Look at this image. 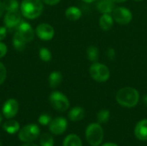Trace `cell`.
<instances>
[{
    "label": "cell",
    "mask_w": 147,
    "mask_h": 146,
    "mask_svg": "<svg viewBox=\"0 0 147 146\" xmlns=\"http://www.w3.org/2000/svg\"><path fill=\"white\" fill-rule=\"evenodd\" d=\"M90 75L96 82L104 83L109 80L110 77V71L108 66L103 64L95 62L90 66Z\"/></svg>",
    "instance_id": "4"
},
{
    "label": "cell",
    "mask_w": 147,
    "mask_h": 146,
    "mask_svg": "<svg viewBox=\"0 0 147 146\" xmlns=\"http://www.w3.org/2000/svg\"><path fill=\"white\" fill-rule=\"evenodd\" d=\"M86 56L88 59L91 62H97L99 59V51L98 48L95 46H90L86 49Z\"/></svg>",
    "instance_id": "21"
},
{
    "label": "cell",
    "mask_w": 147,
    "mask_h": 146,
    "mask_svg": "<svg viewBox=\"0 0 147 146\" xmlns=\"http://www.w3.org/2000/svg\"><path fill=\"white\" fill-rule=\"evenodd\" d=\"M2 121V115H1V114H0V122Z\"/></svg>",
    "instance_id": "40"
},
{
    "label": "cell",
    "mask_w": 147,
    "mask_h": 146,
    "mask_svg": "<svg viewBox=\"0 0 147 146\" xmlns=\"http://www.w3.org/2000/svg\"><path fill=\"white\" fill-rule=\"evenodd\" d=\"M106 54H107V57L109 60H114L115 59V56H116V53H115V50L112 47H109L107 52H106Z\"/></svg>",
    "instance_id": "29"
},
{
    "label": "cell",
    "mask_w": 147,
    "mask_h": 146,
    "mask_svg": "<svg viewBox=\"0 0 147 146\" xmlns=\"http://www.w3.org/2000/svg\"><path fill=\"white\" fill-rule=\"evenodd\" d=\"M99 25L103 31H109L114 26V18L111 14H102L99 19Z\"/></svg>",
    "instance_id": "15"
},
{
    "label": "cell",
    "mask_w": 147,
    "mask_h": 146,
    "mask_svg": "<svg viewBox=\"0 0 147 146\" xmlns=\"http://www.w3.org/2000/svg\"><path fill=\"white\" fill-rule=\"evenodd\" d=\"M96 8L102 14H111L114 10L115 3L112 0H96Z\"/></svg>",
    "instance_id": "14"
},
{
    "label": "cell",
    "mask_w": 147,
    "mask_h": 146,
    "mask_svg": "<svg viewBox=\"0 0 147 146\" xmlns=\"http://www.w3.org/2000/svg\"><path fill=\"white\" fill-rule=\"evenodd\" d=\"M22 146H38L37 145H34V144H32V143H27L26 145Z\"/></svg>",
    "instance_id": "37"
},
{
    "label": "cell",
    "mask_w": 147,
    "mask_h": 146,
    "mask_svg": "<svg viewBox=\"0 0 147 146\" xmlns=\"http://www.w3.org/2000/svg\"><path fill=\"white\" fill-rule=\"evenodd\" d=\"M65 17L71 21V22H75L78 21V19H80V17L82 16V11L79 8L76 7V6H70L65 9Z\"/></svg>",
    "instance_id": "16"
},
{
    "label": "cell",
    "mask_w": 147,
    "mask_h": 146,
    "mask_svg": "<svg viewBox=\"0 0 147 146\" xmlns=\"http://www.w3.org/2000/svg\"><path fill=\"white\" fill-rule=\"evenodd\" d=\"M40 128L35 124H29L22 128L18 133V138L22 142H32L39 137Z\"/></svg>",
    "instance_id": "6"
},
{
    "label": "cell",
    "mask_w": 147,
    "mask_h": 146,
    "mask_svg": "<svg viewBox=\"0 0 147 146\" xmlns=\"http://www.w3.org/2000/svg\"><path fill=\"white\" fill-rule=\"evenodd\" d=\"M84 2H85V3H92V2H94V1H96V0H83Z\"/></svg>",
    "instance_id": "38"
},
{
    "label": "cell",
    "mask_w": 147,
    "mask_h": 146,
    "mask_svg": "<svg viewBox=\"0 0 147 146\" xmlns=\"http://www.w3.org/2000/svg\"><path fill=\"white\" fill-rule=\"evenodd\" d=\"M63 80V77L62 74L59 71H53L49 75L48 77V82H49V85L51 88L54 89L57 88L62 82Z\"/></svg>",
    "instance_id": "18"
},
{
    "label": "cell",
    "mask_w": 147,
    "mask_h": 146,
    "mask_svg": "<svg viewBox=\"0 0 147 146\" xmlns=\"http://www.w3.org/2000/svg\"><path fill=\"white\" fill-rule=\"evenodd\" d=\"M42 2L48 5H55L57 3H59L60 2V0H42Z\"/></svg>",
    "instance_id": "32"
},
{
    "label": "cell",
    "mask_w": 147,
    "mask_h": 146,
    "mask_svg": "<svg viewBox=\"0 0 147 146\" xmlns=\"http://www.w3.org/2000/svg\"><path fill=\"white\" fill-rule=\"evenodd\" d=\"M21 14L28 19L39 17L43 11L42 0H23L21 3Z\"/></svg>",
    "instance_id": "2"
},
{
    "label": "cell",
    "mask_w": 147,
    "mask_h": 146,
    "mask_svg": "<svg viewBox=\"0 0 147 146\" xmlns=\"http://www.w3.org/2000/svg\"><path fill=\"white\" fill-rule=\"evenodd\" d=\"M4 10H5V9H4L3 3V2H0V17L3 15V14Z\"/></svg>",
    "instance_id": "33"
},
{
    "label": "cell",
    "mask_w": 147,
    "mask_h": 146,
    "mask_svg": "<svg viewBox=\"0 0 147 146\" xmlns=\"http://www.w3.org/2000/svg\"><path fill=\"white\" fill-rule=\"evenodd\" d=\"M26 42H24L22 39H20L17 35H14L13 37V46L15 47L16 50L17 51H22L25 48L26 46Z\"/></svg>",
    "instance_id": "25"
},
{
    "label": "cell",
    "mask_w": 147,
    "mask_h": 146,
    "mask_svg": "<svg viewBox=\"0 0 147 146\" xmlns=\"http://www.w3.org/2000/svg\"><path fill=\"white\" fill-rule=\"evenodd\" d=\"M7 76V71L5 66L0 62V85L5 81Z\"/></svg>",
    "instance_id": "28"
},
{
    "label": "cell",
    "mask_w": 147,
    "mask_h": 146,
    "mask_svg": "<svg viewBox=\"0 0 147 146\" xmlns=\"http://www.w3.org/2000/svg\"><path fill=\"white\" fill-rule=\"evenodd\" d=\"M15 34L26 43L32 41V40L34 39V30L30 24L26 22H21L19 23Z\"/></svg>",
    "instance_id": "8"
},
{
    "label": "cell",
    "mask_w": 147,
    "mask_h": 146,
    "mask_svg": "<svg viewBox=\"0 0 147 146\" xmlns=\"http://www.w3.org/2000/svg\"><path fill=\"white\" fill-rule=\"evenodd\" d=\"M40 146H53L54 141L53 137L48 133H43L40 139Z\"/></svg>",
    "instance_id": "24"
},
{
    "label": "cell",
    "mask_w": 147,
    "mask_h": 146,
    "mask_svg": "<svg viewBox=\"0 0 147 146\" xmlns=\"http://www.w3.org/2000/svg\"><path fill=\"white\" fill-rule=\"evenodd\" d=\"M49 100L52 107L59 112H65L69 108V100L64 94L60 92H53L49 96Z\"/></svg>",
    "instance_id": "5"
},
{
    "label": "cell",
    "mask_w": 147,
    "mask_h": 146,
    "mask_svg": "<svg viewBox=\"0 0 147 146\" xmlns=\"http://www.w3.org/2000/svg\"><path fill=\"white\" fill-rule=\"evenodd\" d=\"M39 56H40V59L45 62H48L52 59V53L51 52L46 48V47H42L40 48V52H39Z\"/></svg>",
    "instance_id": "26"
},
{
    "label": "cell",
    "mask_w": 147,
    "mask_h": 146,
    "mask_svg": "<svg viewBox=\"0 0 147 146\" xmlns=\"http://www.w3.org/2000/svg\"><path fill=\"white\" fill-rule=\"evenodd\" d=\"M19 110V104L15 99H9L3 106V114L6 119H11L16 115Z\"/></svg>",
    "instance_id": "11"
},
{
    "label": "cell",
    "mask_w": 147,
    "mask_h": 146,
    "mask_svg": "<svg viewBox=\"0 0 147 146\" xmlns=\"http://www.w3.org/2000/svg\"><path fill=\"white\" fill-rule=\"evenodd\" d=\"M111 14L114 21L121 25L128 24L133 19L132 12L125 7H116Z\"/></svg>",
    "instance_id": "7"
},
{
    "label": "cell",
    "mask_w": 147,
    "mask_h": 146,
    "mask_svg": "<svg viewBox=\"0 0 147 146\" xmlns=\"http://www.w3.org/2000/svg\"><path fill=\"white\" fill-rule=\"evenodd\" d=\"M6 37V28L0 27V41L3 40Z\"/></svg>",
    "instance_id": "31"
},
{
    "label": "cell",
    "mask_w": 147,
    "mask_h": 146,
    "mask_svg": "<svg viewBox=\"0 0 147 146\" xmlns=\"http://www.w3.org/2000/svg\"><path fill=\"white\" fill-rule=\"evenodd\" d=\"M102 146H118L116 145L115 144H113V143H108V144H105L104 145Z\"/></svg>",
    "instance_id": "35"
},
{
    "label": "cell",
    "mask_w": 147,
    "mask_h": 146,
    "mask_svg": "<svg viewBox=\"0 0 147 146\" xmlns=\"http://www.w3.org/2000/svg\"><path fill=\"white\" fill-rule=\"evenodd\" d=\"M63 146H83L80 138L76 134L68 135L63 143Z\"/></svg>",
    "instance_id": "19"
},
{
    "label": "cell",
    "mask_w": 147,
    "mask_h": 146,
    "mask_svg": "<svg viewBox=\"0 0 147 146\" xmlns=\"http://www.w3.org/2000/svg\"><path fill=\"white\" fill-rule=\"evenodd\" d=\"M103 130L102 126L97 123H93L88 126L85 136L89 144L92 146H98L103 139Z\"/></svg>",
    "instance_id": "3"
},
{
    "label": "cell",
    "mask_w": 147,
    "mask_h": 146,
    "mask_svg": "<svg viewBox=\"0 0 147 146\" xmlns=\"http://www.w3.org/2000/svg\"><path fill=\"white\" fill-rule=\"evenodd\" d=\"M117 102L125 108L135 107L140 100V94L137 89L132 87L122 88L116 93Z\"/></svg>",
    "instance_id": "1"
},
{
    "label": "cell",
    "mask_w": 147,
    "mask_h": 146,
    "mask_svg": "<svg viewBox=\"0 0 147 146\" xmlns=\"http://www.w3.org/2000/svg\"><path fill=\"white\" fill-rule=\"evenodd\" d=\"M67 128V121L63 117H57L50 122L49 129L54 135H60L65 132Z\"/></svg>",
    "instance_id": "10"
},
{
    "label": "cell",
    "mask_w": 147,
    "mask_h": 146,
    "mask_svg": "<svg viewBox=\"0 0 147 146\" xmlns=\"http://www.w3.org/2000/svg\"><path fill=\"white\" fill-rule=\"evenodd\" d=\"M36 35L42 40H50L54 36L53 28L47 23H40L36 28Z\"/></svg>",
    "instance_id": "9"
},
{
    "label": "cell",
    "mask_w": 147,
    "mask_h": 146,
    "mask_svg": "<svg viewBox=\"0 0 147 146\" xmlns=\"http://www.w3.org/2000/svg\"><path fill=\"white\" fill-rule=\"evenodd\" d=\"M135 2H141V1H143V0H134Z\"/></svg>",
    "instance_id": "39"
},
{
    "label": "cell",
    "mask_w": 147,
    "mask_h": 146,
    "mask_svg": "<svg viewBox=\"0 0 147 146\" xmlns=\"http://www.w3.org/2000/svg\"><path fill=\"white\" fill-rule=\"evenodd\" d=\"M7 53V46L4 43L0 42V59L3 58Z\"/></svg>",
    "instance_id": "30"
},
{
    "label": "cell",
    "mask_w": 147,
    "mask_h": 146,
    "mask_svg": "<svg viewBox=\"0 0 147 146\" xmlns=\"http://www.w3.org/2000/svg\"><path fill=\"white\" fill-rule=\"evenodd\" d=\"M109 117H110L109 111V110H106V109H102V110H101L97 114L96 119H97V121L100 124H105V123H107L109 121Z\"/></svg>",
    "instance_id": "22"
},
{
    "label": "cell",
    "mask_w": 147,
    "mask_h": 146,
    "mask_svg": "<svg viewBox=\"0 0 147 146\" xmlns=\"http://www.w3.org/2000/svg\"><path fill=\"white\" fill-rule=\"evenodd\" d=\"M38 121H39L40 124H41L43 126H47V125L50 124L52 120H51V117L48 114H42V115H40L39 117Z\"/></svg>",
    "instance_id": "27"
},
{
    "label": "cell",
    "mask_w": 147,
    "mask_h": 146,
    "mask_svg": "<svg viewBox=\"0 0 147 146\" xmlns=\"http://www.w3.org/2000/svg\"><path fill=\"white\" fill-rule=\"evenodd\" d=\"M114 3H124V2H126L127 0H112Z\"/></svg>",
    "instance_id": "36"
},
{
    "label": "cell",
    "mask_w": 147,
    "mask_h": 146,
    "mask_svg": "<svg viewBox=\"0 0 147 146\" xmlns=\"http://www.w3.org/2000/svg\"><path fill=\"white\" fill-rule=\"evenodd\" d=\"M134 134L139 140L146 141L147 140V119L142 120L135 126Z\"/></svg>",
    "instance_id": "13"
},
{
    "label": "cell",
    "mask_w": 147,
    "mask_h": 146,
    "mask_svg": "<svg viewBox=\"0 0 147 146\" xmlns=\"http://www.w3.org/2000/svg\"><path fill=\"white\" fill-rule=\"evenodd\" d=\"M4 24L7 28H15L19 25V23L22 22L21 18V14L17 10H13V11H7V14L4 15L3 19Z\"/></svg>",
    "instance_id": "12"
},
{
    "label": "cell",
    "mask_w": 147,
    "mask_h": 146,
    "mask_svg": "<svg viewBox=\"0 0 147 146\" xmlns=\"http://www.w3.org/2000/svg\"><path fill=\"white\" fill-rule=\"evenodd\" d=\"M3 3L5 10L7 11L17 10L19 8V3L16 0H3Z\"/></svg>",
    "instance_id": "23"
},
{
    "label": "cell",
    "mask_w": 147,
    "mask_h": 146,
    "mask_svg": "<svg viewBox=\"0 0 147 146\" xmlns=\"http://www.w3.org/2000/svg\"><path fill=\"white\" fill-rule=\"evenodd\" d=\"M68 117L71 121H79L84 117V110L81 107H74L70 110Z\"/></svg>",
    "instance_id": "17"
},
{
    "label": "cell",
    "mask_w": 147,
    "mask_h": 146,
    "mask_svg": "<svg viewBox=\"0 0 147 146\" xmlns=\"http://www.w3.org/2000/svg\"><path fill=\"white\" fill-rule=\"evenodd\" d=\"M143 102L145 103L146 106H147V95L144 96V97H143Z\"/></svg>",
    "instance_id": "34"
},
{
    "label": "cell",
    "mask_w": 147,
    "mask_h": 146,
    "mask_svg": "<svg viewBox=\"0 0 147 146\" xmlns=\"http://www.w3.org/2000/svg\"><path fill=\"white\" fill-rule=\"evenodd\" d=\"M0 146H2V144H1V142H0Z\"/></svg>",
    "instance_id": "41"
},
{
    "label": "cell",
    "mask_w": 147,
    "mask_h": 146,
    "mask_svg": "<svg viewBox=\"0 0 147 146\" xmlns=\"http://www.w3.org/2000/svg\"><path fill=\"white\" fill-rule=\"evenodd\" d=\"M3 127L4 131L7 132L8 133L14 134L19 131L20 125L16 120H8L3 124Z\"/></svg>",
    "instance_id": "20"
}]
</instances>
